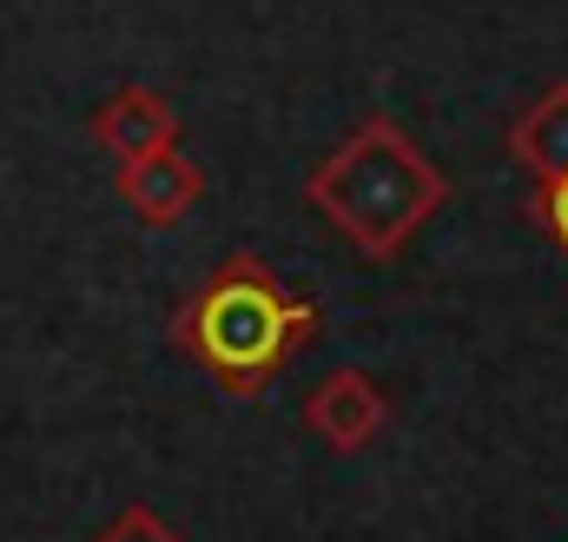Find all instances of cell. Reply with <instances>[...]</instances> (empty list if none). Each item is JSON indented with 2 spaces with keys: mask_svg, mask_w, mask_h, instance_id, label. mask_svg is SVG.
<instances>
[{
  "mask_svg": "<svg viewBox=\"0 0 568 542\" xmlns=\"http://www.w3.org/2000/svg\"><path fill=\"white\" fill-rule=\"evenodd\" d=\"M311 338H317V304L291 291L258 252L219 259L172 318V344L239 404L265 398Z\"/></svg>",
  "mask_w": 568,
  "mask_h": 542,
  "instance_id": "cell-1",
  "label": "cell"
},
{
  "mask_svg": "<svg viewBox=\"0 0 568 542\" xmlns=\"http://www.w3.org/2000/svg\"><path fill=\"white\" fill-rule=\"evenodd\" d=\"M304 199L331 219V232L364 265H390L429 219L449 205V179L436 172V159L397 120L371 113L357 133L304 179Z\"/></svg>",
  "mask_w": 568,
  "mask_h": 542,
  "instance_id": "cell-2",
  "label": "cell"
},
{
  "mask_svg": "<svg viewBox=\"0 0 568 542\" xmlns=\"http://www.w3.org/2000/svg\"><path fill=\"white\" fill-rule=\"evenodd\" d=\"M390 423V398L377 391V378H364L357 364H337L311 404H304V430L331 450V456H357L364 443H377V430Z\"/></svg>",
  "mask_w": 568,
  "mask_h": 542,
  "instance_id": "cell-3",
  "label": "cell"
},
{
  "mask_svg": "<svg viewBox=\"0 0 568 542\" xmlns=\"http://www.w3.org/2000/svg\"><path fill=\"white\" fill-rule=\"evenodd\" d=\"M113 192L126 199V212H133L140 225L165 232V225H179V219L205 199V165L185 159L179 145H165V152H145L133 165H120V172H113Z\"/></svg>",
  "mask_w": 568,
  "mask_h": 542,
  "instance_id": "cell-4",
  "label": "cell"
},
{
  "mask_svg": "<svg viewBox=\"0 0 568 542\" xmlns=\"http://www.w3.org/2000/svg\"><path fill=\"white\" fill-rule=\"evenodd\" d=\"M87 139H93L100 152H113V165H133V159H145V152L179 145V113H172L152 87H120L113 100L93 107Z\"/></svg>",
  "mask_w": 568,
  "mask_h": 542,
  "instance_id": "cell-5",
  "label": "cell"
},
{
  "mask_svg": "<svg viewBox=\"0 0 568 542\" xmlns=\"http://www.w3.org/2000/svg\"><path fill=\"white\" fill-rule=\"evenodd\" d=\"M509 159H516L536 185H549V179L568 172V80H549V87L509 120Z\"/></svg>",
  "mask_w": 568,
  "mask_h": 542,
  "instance_id": "cell-6",
  "label": "cell"
},
{
  "mask_svg": "<svg viewBox=\"0 0 568 542\" xmlns=\"http://www.w3.org/2000/svg\"><path fill=\"white\" fill-rule=\"evenodd\" d=\"M93 542H185V536H179L152 503H126V510H120V516H113Z\"/></svg>",
  "mask_w": 568,
  "mask_h": 542,
  "instance_id": "cell-7",
  "label": "cell"
},
{
  "mask_svg": "<svg viewBox=\"0 0 568 542\" xmlns=\"http://www.w3.org/2000/svg\"><path fill=\"white\" fill-rule=\"evenodd\" d=\"M536 219H542V232L556 239V252L568 259V172L549 179V185H536Z\"/></svg>",
  "mask_w": 568,
  "mask_h": 542,
  "instance_id": "cell-8",
  "label": "cell"
}]
</instances>
